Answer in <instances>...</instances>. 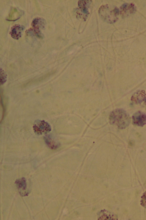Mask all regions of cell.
<instances>
[{
    "label": "cell",
    "mask_w": 146,
    "mask_h": 220,
    "mask_svg": "<svg viewBox=\"0 0 146 220\" xmlns=\"http://www.w3.org/2000/svg\"><path fill=\"white\" fill-rule=\"evenodd\" d=\"M109 119L110 124L115 125L120 129L127 127L131 121L129 115L125 110L121 109L112 111L110 115Z\"/></svg>",
    "instance_id": "cell-1"
},
{
    "label": "cell",
    "mask_w": 146,
    "mask_h": 220,
    "mask_svg": "<svg viewBox=\"0 0 146 220\" xmlns=\"http://www.w3.org/2000/svg\"><path fill=\"white\" fill-rule=\"evenodd\" d=\"M98 12L100 16L104 21L111 23L117 20L119 10L116 7L106 5L101 6Z\"/></svg>",
    "instance_id": "cell-2"
},
{
    "label": "cell",
    "mask_w": 146,
    "mask_h": 220,
    "mask_svg": "<svg viewBox=\"0 0 146 220\" xmlns=\"http://www.w3.org/2000/svg\"><path fill=\"white\" fill-rule=\"evenodd\" d=\"M33 128L35 133L38 135L47 134L51 130L50 125L43 120H37L35 121L33 124Z\"/></svg>",
    "instance_id": "cell-3"
},
{
    "label": "cell",
    "mask_w": 146,
    "mask_h": 220,
    "mask_svg": "<svg viewBox=\"0 0 146 220\" xmlns=\"http://www.w3.org/2000/svg\"><path fill=\"white\" fill-rule=\"evenodd\" d=\"M46 21L43 18L37 17L32 21L31 25L33 28L31 30L36 36L41 38L43 37L40 29L43 28L45 25Z\"/></svg>",
    "instance_id": "cell-4"
},
{
    "label": "cell",
    "mask_w": 146,
    "mask_h": 220,
    "mask_svg": "<svg viewBox=\"0 0 146 220\" xmlns=\"http://www.w3.org/2000/svg\"><path fill=\"white\" fill-rule=\"evenodd\" d=\"M91 3L90 0H80L78 3V11L79 15L86 19L89 13V9Z\"/></svg>",
    "instance_id": "cell-5"
},
{
    "label": "cell",
    "mask_w": 146,
    "mask_h": 220,
    "mask_svg": "<svg viewBox=\"0 0 146 220\" xmlns=\"http://www.w3.org/2000/svg\"><path fill=\"white\" fill-rule=\"evenodd\" d=\"M132 119L134 125L143 126L146 124V114L141 111H137L133 115Z\"/></svg>",
    "instance_id": "cell-6"
},
{
    "label": "cell",
    "mask_w": 146,
    "mask_h": 220,
    "mask_svg": "<svg viewBox=\"0 0 146 220\" xmlns=\"http://www.w3.org/2000/svg\"><path fill=\"white\" fill-rule=\"evenodd\" d=\"M17 187L20 195L25 196L28 195L29 193L25 191L27 188V184L25 178L22 177L17 179L15 181Z\"/></svg>",
    "instance_id": "cell-7"
},
{
    "label": "cell",
    "mask_w": 146,
    "mask_h": 220,
    "mask_svg": "<svg viewBox=\"0 0 146 220\" xmlns=\"http://www.w3.org/2000/svg\"><path fill=\"white\" fill-rule=\"evenodd\" d=\"M25 27L21 25L16 24L11 28L10 34L13 39L18 40L21 36L22 33Z\"/></svg>",
    "instance_id": "cell-8"
},
{
    "label": "cell",
    "mask_w": 146,
    "mask_h": 220,
    "mask_svg": "<svg viewBox=\"0 0 146 220\" xmlns=\"http://www.w3.org/2000/svg\"><path fill=\"white\" fill-rule=\"evenodd\" d=\"M146 93L144 90H139L134 93L131 98V101L133 103L138 104L144 101L146 97Z\"/></svg>",
    "instance_id": "cell-9"
},
{
    "label": "cell",
    "mask_w": 146,
    "mask_h": 220,
    "mask_svg": "<svg viewBox=\"0 0 146 220\" xmlns=\"http://www.w3.org/2000/svg\"><path fill=\"white\" fill-rule=\"evenodd\" d=\"M44 138L46 144L51 149H55L59 146V144L50 136H46Z\"/></svg>",
    "instance_id": "cell-10"
},
{
    "label": "cell",
    "mask_w": 146,
    "mask_h": 220,
    "mask_svg": "<svg viewBox=\"0 0 146 220\" xmlns=\"http://www.w3.org/2000/svg\"><path fill=\"white\" fill-rule=\"evenodd\" d=\"M135 9L133 5L125 4L121 7V12L122 14L124 15L126 13L127 11L128 12V13L129 11L131 13L135 11Z\"/></svg>",
    "instance_id": "cell-11"
},
{
    "label": "cell",
    "mask_w": 146,
    "mask_h": 220,
    "mask_svg": "<svg viewBox=\"0 0 146 220\" xmlns=\"http://www.w3.org/2000/svg\"><path fill=\"white\" fill-rule=\"evenodd\" d=\"M20 16V14L16 9H14L10 13L8 20L14 21L19 19Z\"/></svg>",
    "instance_id": "cell-12"
},
{
    "label": "cell",
    "mask_w": 146,
    "mask_h": 220,
    "mask_svg": "<svg viewBox=\"0 0 146 220\" xmlns=\"http://www.w3.org/2000/svg\"><path fill=\"white\" fill-rule=\"evenodd\" d=\"M7 75L4 71L1 69V83L2 84H4L6 80Z\"/></svg>",
    "instance_id": "cell-13"
},
{
    "label": "cell",
    "mask_w": 146,
    "mask_h": 220,
    "mask_svg": "<svg viewBox=\"0 0 146 220\" xmlns=\"http://www.w3.org/2000/svg\"><path fill=\"white\" fill-rule=\"evenodd\" d=\"M144 101L145 104L146 106V97L145 98Z\"/></svg>",
    "instance_id": "cell-14"
}]
</instances>
